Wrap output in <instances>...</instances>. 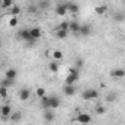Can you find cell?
<instances>
[{
  "label": "cell",
  "instance_id": "obj_1",
  "mask_svg": "<svg viewBox=\"0 0 125 125\" xmlns=\"http://www.w3.org/2000/svg\"><path fill=\"white\" fill-rule=\"evenodd\" d=\"M79 77H80V74H79V68L73 67V68H70V71H68V74H67V77H65L64 84H74V83L79 80Z\"/></svg>",
  "mask_w": 125,
  "mask_h": 125
},
{
  "label": "cell",
  "instance_id": "obj_2",
  "mask_svg": "<svg viewBox=\"0 0 125 125\" xmlns=\"http://www.w3.org/2000/svg\"><path fill=\"white\" fill-rule=\"evenodd\" d=\"M18 39H21V41H25V42H35V39L32 38L31 32H29V29H19L18 31Z\"/></svg>",
  "mask_w": 125,
  "mask_h": 125
},
{
  "label": "cell",
  "instance_id": "obj_3",
  "mask_svg": "<svg viewBox=\"0 0 125 125\" xmlns=\"http://www.w3.org/2000/svg\"><path fill=\"white\" fill-rule=\"evenodd\" d=\"M82 97L84 100H94L99 97V92L96 89H86L83 93H82Z\"/></svg>",
  "mask_w": 125,
  "mask_h": 125
},
{
  "label": "cell",
  "instance_id": "obj_4",
  "mask_svg": "<svg viewBox=\"0 0 125 125\" xmlns=\"http://www.w3.org/2000/svg\"><path fill=\"white\" fill-rule=\"evenodd\" d=\"M74 121L77 122V124H83V125H89L92 122V116L89 115V114H79L76 118H74Z\"/></svg>",
  "mask_w": 125,
  "mask_h": 125
},
{
  "label": "cell",
  "instance_id": "obj_5",
  "mask_svg": "<svg viewBox=\"0 0 125 125\" xmlns=\"http://www.w3.org/2000/svg\"><path fill=\"white\" fill-rule=\"evenodd\" d=\"M10 115H12V106L7 105V103L1 105L0 106V116L3 119H7V118H10Z\"/></svg>",
  "mask_w": 125,
  "mask_h": 125
},
{
  "label": "cell",
  "instance_id": "obj_6",
  "mask_svg": "<svg viewBox=\"0 0 125 125\" xmlns=\"http://www.w3.org/2000/svg\"><path fill=\"white\" fill-rule=\"evenodd\" d=\"M48 105H50V109H57V108H60V105H61V99L58 97V96H50V102H48Z\"/></svg>",
  "mask_w": 125,
  "mask_h": 125
},
{
  "label": "cell",
  "instance_id": "obj_7",
  "mask_svg": "<svg viewBox=\"0 0 125 125\" xmlns=\"http://www.w3.org/2000/svg\"><path fill=\"white\" fill-rule=\"evenodd\" d=\"M55 13H57V16H65V15L68 13V10H67V3H60V4H57Z\"/></svg>",
  "mask_w": 125,
  "mask_h": 125
},
{
  "label": "cell",
  "instance_id": "obj_8",
  "mask_svg": "<svg viewBox=\"0 0 125 125\" xmlns=\"http://www.w3.org/2000/svg\"><path fill=\"white\" fill-rule=\"evenodd\" d=\"M111 77L112 79H124L125 77V70L124 68H114L111 71Z\"/></svg>",
  "mask_w": 125,
  "mask_h": 125
},
{
  "label": "cell",
  "instance_id": "obj_9",
  "mask_svg": "<svg viewBox=\"0 0 125 125\" xmlns=\"http://www.w3.org/2000/svg\"><path fill=\"white\" fill-rule=\"evenodd\" d=\"M62 93L65 94V96H74V93H76L74 84H64L62 86Z\"/></svg>",
  "mask_w": 125,
  "mask_h": 125
},
{
  "label": "cell",
  "instance_id": "obj_10",
  "mask_svg": "<svg viewBox=\"0 0 125 125\" xmlns=\"http://www.w3.org/2000/svg\"><path fill=\"white\" fill-rule=\"evenodd\" d=\"M44 119H45V122H52V121L55 119L54 111H52V109H45V112H44Z\"/></svg>",
  "mask_w": 125,
  "mask_h": 125
},
{
  "label": "cell",
  "instance_id": "obj_11",
  "mask_svg": "<svg viewBox=\"0 0 125 125\" xmlns=\"http://www.w3.org/2000/svg\"><path fill=\"white\" fill-rule=\"evenodd\" d=\"M29 97H31V90H29L28 87H23V89H21V92H19V99H21L22 102L28 100Z\"/></svg>",
  "mask_w": 125,
  "mask_h": 125
},
{
  "label": "cell",
  "instance_id": "obj_12",
  "mask_svg": "<svg viewBox=\"0 0 125 125\" xmlns=\"http://www.w3.org/2000/svg\"><path fill=\"white\" fill-rule=\"evenodd\" d=\"M29 32H31L32 38L36 41V39H39L41 36H42V31H41V28H38V26H33V28H31L29 29Z\"/></svg>",
  "mask_w": 125,
  "mask_h": 125
},
{
  "label": "cell",
  "instance_id": "obj_13",
  "mask_svg": "<svg viewBox=\"0 0 125 125\" xmlns=\"http://www.w3.org/2000/svg\"><path fill=\"white\" fill-rule=\"evenodd\" d=\"M94 12H96L99 16H103V15L108 13V6H106V4H99V6H96Z\"/></svg>",
  "mask_w": 125,
  "mask_h": 125
},
{
  "label": "cell",
  "instance_id": "obj_14",
  "mask_svg": "<svg viewBox=\"0 0 125 125\" xmlns=\"http://www.w3.org/2000/svg\"><path fill=\"white\" fill-rule=\"evenodd\" d=\"M4 77H6V79H12V80H16L18 71H16L15 68H9V70H6V73H4Z\"/></svg>",
  "mask_w": 125,
  "mask_h": 125
},
{
  "label": "cell",
  "instance_id": "obj_15",
  "mask_svg": "<svg viewBox=\"0 0 125 125\" xmlns=\"http://www.w3.org/2000/svg\"><path fill=\"white\" fill-rule=\"evenodd\" d=\"M10 121H12V122H21V121H22V112H21V111L12 112V115H10Z\"/></svg>",
  "mask_w": 125,
  "mask_h": 125
},
{
  "label": "cell",
  "instance_id": "obj_16",
  "mask_svg": "<svg viewBox=\"0 0 125 125\" xmlns=\"http://www.w3.org/2000/svg\"><path fill=\"white\" fill-rule=\"evenodd\" d=\"M80 28H82V25L79 22H76V21L70 22V31L73 33H80Z\"/></svg>",
  "mask_w": 125,
  "mask_h": 125
},
{
  "label": "cell",
  "instance_id": "obj_17",
  "mask_svg": "<svg viewBox=\"0 0 125 125\" xmlns=\"http://www.w3.org/2000/svg\"><path fill=\"white\" fill-rule=\"evenodd\" d=\"M52 58L55 60V61H62V58H64V54H62V51H60V50H52Z\"/></svg>",
  "mask_w": 125,
  "mask_h": 125
},
{
  "label": "cell",
  "instance_id": "obj_18",
  "mask_svg": "<svg viewBox=\"0 0 125 125\" xmlns=\"http://www.w3.org/2000/svg\"><path fill=\"white\" fill-rule=\"evenodd\" d=\"M67 10L70 12V13H73V15H76L77 12H79V4L77 3H67Z\"/></svg>",
  "mask_w": 125,
  "mask_h": 125
},
{
  "label": "cell",
  "instance_id": "obj_19",
  "mask_svg": "<svg viewBox=\"0 0 125 125\" xmlns=\"http://www.w3.org/2000/svg\"><path fill=\"white\" fill-rule=\"evenodd\" d=\"M80 33H82L83 36H89V35L92 33V28H90V25H82V28H80Z\"/></svg>",
  "mask_w": 125,
  "mask_h": 125
},
{
  "label": "cell",
  "instance_id": "obj_20",
  "mask_svg": "<svg viewBox=\"0 0 125 125\" xmlns=\"http://www.w3.org/2000/svg\"><path fill=\"white\" fill-rule=\"evenodd\" d=\"M15 82H16V80H12V79H6V77H4V79L1 80L0 86H4V87H7V89H9V87H12V86L15 84Z\"/></svg>",
  "mask_w": 125,
  "mask_h": 125
},
{
  "label": "cell",
  "instance_id": "obj_21",
  "mask_svg": "<svg viewBox=\"0 0 125 125\" xmlns=\"http://www.w3.org/2000/svg\"><path fill=\"white\" fill-rule=\"evenodd\" d=\"M48 68H50V71L51 73H57L58 71V68H60V65H58V61H51L50 64H48Z\"/></svg>",
  "mask_w": 125,
  "mask_h": 125
},
{
  "label": "cell",
  "instance_id": "obj_22",
  "mask_svg": "<svg viewBox=\"0 0 125 125\" xmlns=\"http://www.w3.org/2000/svg\"><path fill=\"white\" fill-rule=\"evenodd\" d=\"M13 4H15V0H1L0 1V6L3 9H10Z\"/></svg>",
  "mask_w": 125,
  "mask_h": 125
},
{
  "label": "cell",
  "instance_id": "obj_23",
  "mask_svg": "<svg viewBox=\"0 0 125 125\" xmlns=\"http://www.w3.org/2000/svg\"><path fill=\"white\" fill-rule=\"evenodd\" d=\"M48 102H50V96H42L41 97V105H42V108L44 109H50V105H48Z\"/></svg>",
  "mask_w": 125,
  "mask_h": 125
},
{
  "label": "cell",
  "instance_id": "obj_24",
  "mask_svg": "<svg viewBox=\"0 0 125 125\" xmlns=\"http://www.w3.org/2000/svg\"><path fill=\"white\" fill-rule=\"evenodd\" d=\"M57 29H62V31H70V22L67 21H62L61 23L57 26Z\"/></svg>",
  "mask_w": 125,
  "mask_h": 125
},
{
  "label": "cell",
  "instance_id": "obj_25",
  "mask_svg": "<svg viewBox=\"0 0 125 125\" xmlns=\"http://www.w3.org/2000/svg\"><path fill=\"white\" fill-rule=\"evenodd\" d=\"M10 13H12V16H19V13H21V7H19L18 4H13V6L10 7Z\"/></svg>",
  "mask_w": 125,
  "mask_h": 125
},
{
  "label": "cell",
  "instance_id": "obj_26",
  "mask_svg": "<svg viewBox=\"0 0 125 125\" xmlns=\"http://www.w3.org/2000/svg\"><path fill=\"white\" fill-rule=\"evenodd\" d=\"M18 23H19L18 16H12V18H10V21H9V26H10V28H16V26H18Z\"/></svg>",
  "mask_w": 125,
  "mask_h": 125
},
{
  "label": "cell",
  "instance_id": "obj_27",
  "mask_svg": "<svg viewBox=\"0 0 125 125\" xmlns=\"http://www.w3.org/2000/svg\"><path fill=\"white\" fill-rule=\"evenodd\" d=\"M67 35H68V31H62V29H57V36H58L60 39H64V38H67Z\"/></svg>",
  "mask_w": 125,
  "mask_h": 125
},
{
  "label": "cell",
  "instance_id": "obj_28",
  "mask_svg": "<svg viewBox=\"0 0 125 125\" xmlns=\"http://www.w3.org/2000/svg\"><path fill=\"white\" fill-rule=\"evenodd\" d=\"M48 4H50L48 0H39V3H38V9H47Z\"/></svg>",
  "mask_w": 125,
  "mask_h": 125
},
{
  "label": "cell",
  "instance_id": "obj_29",
  "mask_svg": "<svg viewBox=\"0 0 125 125\" xmlns=\"http://www.w3.org/2000/svg\"><path fill=\"white\" fill-rule=\"evenodd\" d=\"M105 112H106L105 106H102V105H97V106H96V114H97V115H103Z\"/></svg>",
  "mask_w": 125,
  "mask_h": 125
},
{
  "label": "cell",
  "instance_id": "obj_30",
  "mask_svg": "<svg viewBox=\"0 0 125 125\" xmlns=\"http://www.w3.org/2000/svg\"><path fill=\"white\" fill-rule=\"evenodd\" d=\"M7 87H4V86H0V97H7Z\"/></svg>",
  "mask_w": 125,
  "mask_h": 125
},
{
  "label": "cell",
  "instance_id": "obj_31",
  "mask_svg": "<svg viewBox=\"0 0 125 125\" xmlns=\"http://www.w3.org/2000/svg\"><path fill=\"white\" fill-rule=\"evenodd\" d=\"M35 93H36V96H38V97H39V99H41V97H42V96H45V89H44V87H38V89H36V92H35Z\"/></svg>",
  "mask_w": 125,
  "mask_h": 125
},
{
  "label": "cell",
  "instance_id": "obj_32",
  "mask_svg": "<svg viewBox=\"0 0 125 125\" xmlns=\"http://www.w3.org/2000/svg\"><path fill=\"white\" fill-rule=\"evenodd\" d=\"M74 67L80 70V68L83 67V60H82V58H77V60H76V65H74Z\"/></svg>",
  "mask_w": 125,
  "mask_h": 125
},
{
  "label": "cell",
  "instance_id": "obj_33",
  "mask_svg": "<svg viewBox=\"0 0 125 125\" xmlns=\"http://www.w3.org/2000/svg\"><path fill=\"white\" fill-rule=\"evenodd\" d=\"M106 100H108V102H112V100H115V94H108Z\"/></svg>",
  "mask_w": 125,
  "mask_h": 125
},
{
  "label": "cell",
  "instance_id": "obj_34",
  "mask_svg": "<svg viewBox=\"0 0 125 125\" xmlns=\"http://www.w3.org/2000/svg\"><path fill=\"white\" fill-rule=\"evenodd\" d=\"M35 10H36V7H35V6H31V7H29V12H35Z\"/></svg>",
  "mask_w": 125,
  "mask_h": 125
},
{
  "label": "cell",
  "instance_id": "obj_35",
  "mask_svg": "<svg viewBox=\"0 0 125 125\" xmlns=\"http://www.w3.org/2000/svg\"><path fill=\"white\" fill-rule=\"evenodd\" d=\"M77 125H83V124H77Z\"/></svg>",
  "mask_w": 125,
  "mask_h": 125
},
{
  "label": "cell",
  "instance_id": "obj_36",
  "mask_svg": "<svg viewBox=\"0 0 125 125\" xmlns=\"http://www.w3.org/2000/svg\"><path fill=\"white\" fill-rule=\"evenodd\" d=\"M0 44H1V39H0Z\"/></svg>",
  "mask_w": 125,
  "mask_h": 125
}]
</instances>
